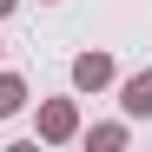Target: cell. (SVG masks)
Wrapping results in <instances>:
<instances>
[{
    "label": "cell",
    "instance_id": "cell-1",
    "mask_svg": "<svg viewBox=\"0 0 152 152\" xmlns=\"http://www.w3.org/2000/svg\"><path fill=\"white\" fill-rule=\"evenodd\" d=\"M126 113H152V73L126 80Z\"/></svg>",
    "mask_w": 152,
    "mask_h": 152
},
{
    "label": "cell",
    "instance_id": "cell-5",
    "mask_svg": "<svg viewBox=\"0 0 152 152\" xmlns=\"http://www.w3.org/2000/svg\"><path fill=\"white\" fill-rule=\"evenodd\" d=\"M7 7H13V0H0V13H7Z\"/></svg>",
    "mask_w": 152,
    "mask_h": 152
},
{
    "label": "cell",
    "instance_id": "cell-2",
    "mask_svg": "<svg viewBox=\"0 0 152 152\" xmlns=\"http://www.w3.org/2000/svg\"><path fill=\"white\" fill-rule=\"evenodd\" d=\"M106 73H113L106 60H99V53H86L80 66H73V80H80V86H99V80H106Z\"/></svg>",
    "mask_w": 152,
    "mask_h": 152
},
{
    "label": "cell",
    "instance_id": "cell-3",
    "mask_svg": "<svg viewBox=\"0 0 152 152\" xmlns=\"http://www.w3.org/2000/svg\"><path fill=\"white\" fill-rule=\"evenodd\" d=\"M46 132L66 139V132H73V106H46Z\"/></svg>",
    "mask_w": 152,
    "mask_h": 152
},
{
    "label": "cell",
    "instance_id": "cell-4",
    "mask_svg": "<svg viewBox=\"0 0 152 152\" xmlns=\"http://www.w3.org/2000/svg\"><path fill=\"white\" fill-rule=\"evenodd\" d=\"M20 99H27V93H20V80H0V113H13Z\"/></svg>",
    "mask_w": 152,
    "mask_h": 152
}]
</instances>
